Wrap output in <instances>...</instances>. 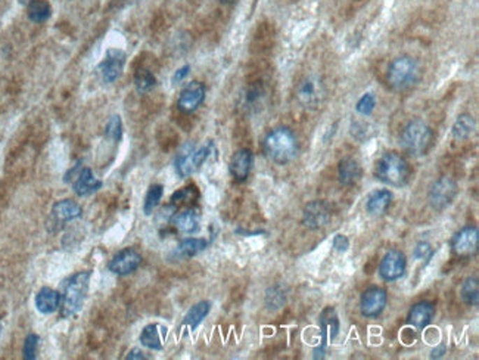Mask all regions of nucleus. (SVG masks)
Returning <instances> with one entry per match:
<instances>
[{
	"instance_id": "nucleus-1",
	"label": "nucleus",
	"mask_w": 479,
	"mask_h": 360,
	"mask_svg": "<svg viewBox=\"0 0 479 360\" xmlns=\"http://www.w3.org/2000/svg\"><path fill=\"white\" fill-rule=\"evenodd\" d=\"M92 272L83 271L74 273L64 282L61 294V316L70 317L83 309L87 298Z\"/></svg>"
},
{
	"instance_id": "nucleus-2",
	"label": "nucleus",
	"mask_w": 479,
	"mask_h": 360,
	"mask_svg": "<svg viewBox=\"0 0 479 360\" xmlns=\"http://www.w3.org/2000/svg\"><path fill=\"white\" fill-rule=\"evenodd\" d=\"M263 150L270 161L285 166L295 159L298 154V142L289 129L279 127L271 130L264 138Z\"/></svg>"
},
{
	"instance_id": "nucleus-3",
	"label": "nucleus",
	"mask_w": 479,
	"mask_h": 360,
	"mask_svg": "<svg viewBox=\"0 0 479 360\" xmlns=\"http://www.w3.org/2000/svg\"><path fill=\"white\" fill-rule=\"evenodd\" d=\"M375 173L380 182L394 186V188H401V186L407 185L412 170H410V164L403 155L387 152L378 159Z\"/></svg>"
},
{
	"instance_id": "nucleus-4",
	"label": "nucleus",
	"mask_w": 479,
	"mask_h": 360,
	"mask_svg": "<svg viewBox=\"0 0 479 360\" xmlns=\"http://www.w3.org/2000/svg\"><path fill=\"white\" fill-rule=\"evenodd\" d=\"M422 69L415 58H395L388 69V83L395 90H407L419 83Z\"/></svg>"
},
{
	"instance_id": "nucleus-5",
	"label": "nucleus",
	"mask_w": 479,
	"mask_h": 360,
	"mask_svg": "<svg viewBox=\"0 0 479 360\" xmlns=\"http://www.w3.org/2000/svg\"><path fill=\"white\" fill-rule=\"evenodd\" d=\"M432 138V129L425 122H422V120H413V122H410L404 127L400 138V143L407 154L419 157L429 150Z\"/></svg>"
},
{
	"instance_id": "nucleus-6",
	"label": "nucleus",
	"mask_w": 479,
	"mask_h": 360,
	"mask_svg": "<svg viewBox=\"0 0 479 360\" xmlns=\"http://www.w3.org/2000/svg\"><path fill=\"white\" fill-rule=\"evenodd\" d=\"M213 150H214L213 143L202 145L199 146V148H195V145H192V143H187L186 146H183L182 151L177 154L176 161H174L177 175H179L180 178H187L190 175H194V173L198 171L201 166L210 158Z\"/></svg>"
},
{
	"instance_id": "nucleus-7",
	"label": "nucleus",
	"mask_w": 479,
	"mask_h": 360,
	"mask_svg": "<svg viewBox=\"0 0 479 360\" xmlns=\"http://www.w3.org/2000/svg\"><path fill=\"white\" fill-rule=\"evenodd\" d=\"M65 183H70L78 196H87L102 188V182L94 178L93 171L85 166H76L65 175Z\"/></svg>"
},
{
	"instance_id": "nucleus-8",
	"label": "nucleus",
	"mask_w": 479,
	"mask_h": 360,
	"mask_svg": "<svg viewBox=\"0 0 479 360\" xmlns=\"http://www.w3.org/2000/svg\"><path fill=\"white\" fill-rule=\"evenodd\" d=\"M457 191V183L453 179L448 176L440 178L429 188L428 201L435 211H444L453 204Z\"/></svg>"
},
{
	"instance_id": "nucleus-9",
	"label": "nucleus",
	"mask_w": 479,
	"mask_h": 360,
	"mask_svg": "<svg viewBox=\"0 0 479 360\" xmlns=\"http://www.w3.org/2000/svg\"><path fill=\"white\" fill-rule=\"evenodd\" d=\"M479 247V231L476 226H464L451 239V248L455 254L462 259H469L475 256Z\"/></svg>"
},
{
	"instance_id": "nucleus-10",
	"label": "nucleus",
	"mask_w": 479,
	"mask_h": 360,
	"mask_svg": "<svg viewBox=\"0 0 479 360\" xmlns=\"http://www.w3.org/2000/svg\"><path fill=\"white\" fill-rule=\"evenodd\" d=\"M406 269L407 259L404 252L400 250H389L379 264V275L383 281L394 282L406 273Z\"/></svg>"
},
{
	"instance_id": "nucleus-11",
	"label": "nucleus",
	"mask_w": 479,
	"mask_h": 360,
	"mask_svg": "<svg viewBox=\"0 0 479 360\" xmlns=\"http://www.w3.org/2000/svg\"><path fill=\"white\" fill-rule=\"evenodd\" d=\"M126 65V53L118 49H109L105 58L98 65V71L105 83H115L121 77Z\"/></svg>"
},
{
	"instance_id": "nucleus-12",
	"label": "nucleus",
	"mask_w": 479,
	"mask_h": 360,
	"mask_svg": "<svg viewBox=\"0 0 479 360\" xmlns=\"http://www.w3.org/2000/svg\"><path fill=\"white\" fill-rule=\"evenodd\" d=\"M298 102L306 108H317L324 98V86L319 77H307L296 90Z\"/></svg>"
},
{
	"instance_id": "nucleus-13",
	"label": "nucleus",
	"mask_w": 479,
	"mask_h": 360,
	"mask_svg": "<svg viewBox=\"0 0 479 360\" xmlns=\"http://www.w3.org/2000/svg\"><path fill=\"white\" fill-rule=\"evenodd\" d=\"M388 303L387 291L373 287L363 292L360 298V312L364 317H378L385 310Z\"/></svg>"
},
{
	"instance_id": "nucleus-14",
	"label": "nucleus",
	"mask_w": 479,
	"mask_h": 360,
	"mask_svg": "<svg viewBox=\"0 0 479 360\" xmlns=\"http://www.w3.org/2000/svg\"><path fill=\"white\" fill-rule=\"evenodd\" d=\"M142 264V256L134 248H126L113 257V260L108 263V269L115 275L127 276L139 269Z\"/></svg>"
},
{
	"instance_id": "nucleus-15",
	"label": "nucleus",
	"mask_w": 479,
	"mask_h": 360,
	"mask_svg": "<svg viewBox=\"0 0 479 360\" xmlns=\"http://www.w3.org/2000/svg\"><path fill=\"white\" fill-rule=\"evenodd\" d=\"M332 217L331 208L323 201H311L303 213V224L311 231H319L329 223Z\"/></svg>"
},
{
	"instance_id": "nucleus-16",
	"label": "nucleus",
	"mask_w": 479,
	"mask_h": 360,
	"mask_svg": "<svg viewBox=\"0 0 479 360\" xmlns=\"http://www.w3.org/2000/svg\"><path fill=\"white\" fill-rule=\"evenodd\" d=\"M320 328H322V345L314 350V359H323L327 341H334L339 332V321L335 309L326 308L320 315Z\"/></svg>"
},
{
	"instance_id": "nucleus-17",
	"label": "nucleus",
	"mask_w": 479,
	"mask_h": 360,
	"mask_svg": "<svg viewBox=\"0 0 479 360\" xmlns=\"http://www.w3.org/2000/svg\"><path fill=\"white\" fill-rule=\"evenodd\" d=\"M205 93H207V89H205L202 83L190 82L180 92L179 101H177V106H179V110L185 114L194 113L205 101Z\"/></svg>"
},
{
	"instance_id": "nucleus-18",
	"label": "nucleus",
	"mask_w": 479,
	"mask_h": 360,
	"mask_svg": "<svg viewBox=\"0 0 479 360\" xmlns=\"http://www.w3.org/2000/svg\"><path fill=\"white\" fill-rule=\"evenodd\" d=\"M252 163H254V155L250 150L236 151L234 157H231L230 164H229L230 175L234 176V179L238 182L246 180L251 173Z\"/></svg>"
},
{
	"instance_id": "nucleus-19",
	"label": "nucleus",
	"mask_w": 479,
	"mask_h": 360,
	"mask_svg": "<svg viewBox=\"0 0 479 360\" xmlns=\"http://www.w3.org/2000/svg\"><path fill=\"white\" fill-rule=\"evenodd\" d=\"M171 223L182 233H195L199 229L201 215L196 208H187L180 213H176L171 217Z\"/></svg>"
},
{
	"instance_id": "nucleus-20",
	"label": "nucleus",
	"mask_w": 479,
	"mask_h": 360,
	"mask_svg": "<svg viewBox=\"0 0 479 360\" xmlns=\"http://www.w3.org/2000/svg\"><path fill=\"white\" fill-rule=\"evenodd\" d=\"M435 316V308L429 301H420L415 304L408 313V324L415 326L417 331L425 329Z\"/></svg>"
},
{
	"instance_id": "nucleus-21",
	"label": "nucleus",
	"mask_w": 479,
	"mask_h": 360,
	"mask_svg": "<svg viewBox=\"0 0 479 360\" xmlns=\"http://www.w3.org/2000/svg\"><path fill=\"white\" fill-rule=\"evenodd\" d=\"M166 337H167L166 326H161L158 324H149L142 329L139 341L142 343V345H145L146 349L159 352L164 347L162 341Z\"/></svg>"
},
{
	"instance_id": "nucleus-22",
	"label": "nucleus",
	"mask_w": 479,
	"mask_h": 360,
	"mask_svg": "<svg viewBox=\"0 0 479 360\" xmlns=\"http://www.w3.org/2000/svg\"><path fill=\"white\" fill-rule=\"evenodd\" d=\"M36 308L40 313L50 315L61 308V292L52 288H42L36 296Z\"/></svg>"
},
{
	"instance_id": "nucleus-23",
	"label": "nucleus",
	"mask_w": 479,
	"mask_h": 360,
	"mask_svg": "<svg viewBox=\"0 0 479 360\" xmlns=\"http://www.w3.org/2000/svg\"><path fill=\"white\" fill-rule=\"evenodd\" d=\"M338 178L344 186H352L362 179V167L357 159L347 157L338 166Z\"/></svg>"
},
{
	"instance_id": "nucleus-24",
	"label": "nucleus",
	"mask_w": 479,
	"mask_h": 360,
	"mask_svg": "<svg viewBox=\"0 0 479 360\" xmlns=\"http://www.w3.org/2000/svg\"><path fill=\"white\" fill-rule=\"evenodd\" d=\"M392 203V194L388 189H378L369 195L366 201V210L369 215L380 216L388 210Z\"/></svg>"
},
{
	"instance_id": "nucleus-25",
	"label": "nucleus",
	"mask_w": 479,
	"mask_h": 360,
	"mask_svg": "<svg viewBox=\"0 0 479 360\" xmlns=\"http://www.w3.org/2000/svg\"><path fill=\"white\" fill-rule=\"evenodd\" d=\"M52 216L59 223L71 222L81 217V207L76 201H73V199H61V201L53 206Z\"/></svg>"
},
{
	"instance_id": "nucleus-26",
	"label": "nucleus",
	"mask_w": 479,
	"mask_h": 360,
	"mask_svg": "<svg viewBox=\"0 0 479 360\" xmlns=\"http://www.w3.org/2000/svg\"><path fill=\"white\" fill-rule=\"evenodd\" d=\"M211 312V303L210 301H199L195 305H192L190 310L186 313L182 322V328H186L189 331H195L205 317H207Z\"/></svg>"
},
{
	"instance_id": "nucleus-27",
	"label": "nucleus",
	"mask_w": 479,
	"mask_h": 360,
	"mask_svg": "<svg viewBox=\"0 0 479 360\" xmlns=\"http://www.w3.org/2000/svg\"><path fill=\"white\" fill-rule=\"evenodd\" d=\"M208 247V241L203 238H187L177 245L176 256L180 259H190L198 256L205 248Z\"/></svg>"
},
{
	"instance_id": "nucleus-28",
	"label": "nucleus",
	"mask_w": 479,
	"mask_h": 360,
	"mask_svg": "<svg viewBox=\"0 0 479 360\" xmlns=\"http://www.w3.org/2000/svg\"><path fill=\"white\" fill-rule=\"evenodd\" d=\"M475 129H476L475 118L469 114H463L456 120V123L453 124L451 135H453L456 141H466L473 135Z\"/></svg>"
},
{
	"instance_id": "nucleus-29",
	"label": "nucleus",
	"mask_w": 479,
	"mask_h": 360,
	"mask_svg": "<svg viewBox=\"0 0 479 360\" xmlns=\"http://www.w3.org/2000/svg\"><path fill=\"white\" fill-rule=\"evenodd\" d=\"M460 298L468 305H478L479 301V285L478 279L469 276L463 281L460 287Z\"/></svg>"
},
{
	"instance_id": "nucleus-30",
	"label": "nucleus",
	"mask_w": 479,
	"mask_h": 360,
	"mask_svg": "<svg viewBox=\"0 0 479 360\" xmlns=\"http://www.w3.org/2000/svg\"><path fill=\"white\" fill-rule=\"evenodd\" d=\"M52 8L48 0H30L29 2V18L33 22H45L50 18Z\"/></svg>"
},
{
	"instance_id": "nucleus-31",
	"label": "nucleus",
	"mask_w": 479,
	"mask_h": 360,
	"mask_svg": "<svg viewBox=\"0 0 479 360\" xmlns=\"http://www.w3.org/2000/svg\"><path fill=\"white\" fill-rule=\"evenodd\" d=\"M162 194H164L162 185H152V186H150L149 191L146 192L145 203H143V211H145L146 216L152 215L154 210L158 207L161 198H162Z\"/></svg>"
},
{
	"instance_id": "nucleus-32",
	"label": "nucleus",
	"mask_w": 479,
	"mask_h": 360,
	"mask_svg": "<svg viewBox=\"0 0 479 360\" xmlns=\"http://www.w3.org/2000/svg\"><path fill=\"white\" fill-rule=\"evenodd\" d=\"M134 86L139 93H148L157 86V78L149 70H139L134 74Z\"/></svg>"
},
{
	"instance_id": "nucleus-33",
	"label": "nucleus",
	"mask_w": 479,
	"mask_h": 360,
	"mask_svg": "<svg viewBox=\"0 0 479 360\" xmlns=\"http://www.w3.org/2000/svg\"><path fill=\"white\" fill-rule=\"evenodd\" d=\"M286 297L280 287H273L267 291L266 294V305L270 310H278L285 304Z\"/></svg>"
},
{
	"instance_id": "nucleus-34",
	"label": "nucleus",
	"mask_w": 479,
	"mask_h": 360,
	"mask_svg": "<svg viewBox=\"0 0 479 360\" xmlns=\"http://www.w3.org/2000/svg\"><path fill=\"white\" fill-rule=\"evenodd\" d=\"M105 136L114 142H120L122 138V122L120 115H113L105 126Z\"/></svg>"
},
{
	"instance_id": "nucleus-35",
	"label": "nucleus",
	"mask_w": 479,
	"mask_h": 360,
	"mask_svg": "<svg viewBox=\"0 0 479 360\" xmlns=\"http://www.w3.org/2000/svg\"><path fill=\"white\" fill-rule=\"evenodd\" d=\"M375 106H376V98L373 93H366V95H363L357 105H355V111H357L360 115H371L375 110Z\"/></svg>"
},
{
	"instance_id": "nucleus-36",
	"label": "nucleus",
	"mask_w": 479,
	"mask_h": 360,
	"mask_svg": "<svg viewBox=\"0 0 479 360\" xmlns=\"http://www.w3.org/2000/svg\"><path fill=\"white\" fill-rule=\"evenodd\" d=\"M196 196L198 192L195 188H192V186L190 188H183L171 195V204H186L189 201H194Z\"/></svg>"
},
{
	"instance_id": "nucleus-37",
	"label": "nucleus",
	"mask_w": 479,
	"mask_h": 360,
	"mask_svg": "<svg viewBox=\"0 0 479 360\" xmlns=\"http://www.w3.org/2000/svg\"><path fill=\"white\" fill-rule=\"evenodd\" d=\"M38 343H40L38 336H36V334L27 336L25 343H24V359H27V360H34V359L37 357Z\"/></svg>"
},
{
	"instance_id": "nucleus-38",
	"label": "nucleus",
	"mask_w": 479,
	"mask_h": 360,
	"mask_svg": "<svg viewBox=\"0 0 479 360\" xmlns=\"http://www.w3.org/2000/svg\"><path fill=\"white\" fill-rule=\"evenodd\" d=\"M432 254H434V251H432L431 244L425 243V241L419 243L415 248V252H413L415 259H417V260H427V259L432 257Z\"/></svg>"
},
{
	"instance_id": "nucleus-39",
	"label": "nucleus",
	"mask_w": 479,
	"mask_h": 360,
	"mask_svg": "<svg viewBox=\"0 0 479 360\" xmlns=\"http://www.w3.org/2000/svg\"><path fill=\"white\" fill-rule=\"evenodd\" d=\"M332 245H334V248H335V251H338V252H345V251H348V248H350V239L345 236V235H336L335 238H334V241H332Z\"/></svg>"
},
{
	"instance_id": "nucleus-40",
	"label": "nucleus",
	"mask_w": 479,
	"mask_h": 360,
	"mask_svg": "<svg viewBox=\"0 0 479 360\" xmlns=\"http://www.w3.org/2000/svg\"><path fill=\"white\" fill-rule=\"evenodd\" d=\"M189 71H190V66H189V65H185V66H182V69H179V70H177V71L174 73V75H173V78H171V82H173L174 85H179V83H182L183 80L187 77Z\"/></svg>"
},
{
	"instance_id": "nucleus-41",
	"label": "nucleus",
	"mask_w": 479,
	"mask_h": 360,
	"mask_svg": "<svg viewBox=\"0 0 479 360\" xmlns=\"http://www.w3.org/2000/svg\"><path fill=\"white\" fill-rule=\"evenodd\" d=\"M126 359H127V360H145L146 356L143 354V352H142L141 349L136 347V349H131V350H130V353L126 356Z\"/></svg>"
},
{
	"instance_id": "nucleus-42",
	"label": "nucleus",
	"mask_w": 479,
	"mask_h": 360,
	"mask_svg": "<svg viewBox=\"0 0 479 360\" xmlns=\"http://www.w3.org/2000/svg\"><path fill=\"white\" fill-rule=\"evenodd\" d=\"M447 353V347H445V344H440L438 345L436 349L432 350L431 353V359H441L444 354Z\"/></svg>"
},
{
	"instance_id": "nucleus-43",
	"label": "nucleus",
	"mask_w": 479,
	"mask_h": 360,
	"mask_svg": "<svg viewBox=\"0 0 479 360\" xmlns=\"http://www.w3.org/2000/svg\"><path fill=\"white\" fill-rule=\"evenodd\" d=\"M220 2H222V3H224V5H230V3H234L235 0H220Z\"/></svg>"
},
{
	"instance_id": "nucleus-44",
	"label": "nucleus",
	"mask_w": 479,
	"mask_h": 360,
	"mask_svg": "<svg viewBox=\"0 0 479 360\" xmlns=\"http://www.w3.org/2000/svg\"><path fill=\"white\" fill-rule=\"evenodd\" d=\"M0 334H2V325H0Z\"/></svg>"
},
{
	"instance_id": "nucleus-45",
	"label": "nucleus",
	"mask_w": 479,
	"mask_h": 360,
	"mask_svg": "<svg viewBox=\"0 0 479 360\" xmlns=\"http://www.w3.org/2000/svg\"><path fill=\"white\" fill-rule=\"evenodd\" d=\"M22 2H25V0H22Z\"/></svg>"
}]
</instances>
